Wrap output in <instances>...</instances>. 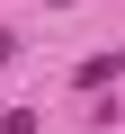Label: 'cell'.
I'll return each mask as SVG.
<instances>
[{
  "label": "cell",
  "instance_id": "cell-2",
  "mask_svg": "<svg viewBox=\"0 0 125 134\" xmlns=\"http://www.w3.org/2000/svg\"><path fill=\"white\" fill-rule=\"evenodd\" d=\"M0 134H36V107H9V116H0Z\"/></svg>",
  "mask_w": 125,
  "mask_h": 134
},
{
  "label": "cell",
  "instance_id": "cell-3",
  "mask_svg": "<svg viewBox=\"0 0 125 134\" xmlns=\"http://www.w3.org/2000/svg\"><path fill=\"white\" fill-rule=\"evenodd\" d=\"M9 54H18V45H9V36H0V63H9Z\"/></svg>",
  "mask_w": 125,
  "mask_h": 134
},
{
  "label": "cell",
  "instance_id": "cell-1",
  "mask_svg": "<svg viewBox=\"0 0 125 134\" xmlns=\"http://www.w3.org/2000/svg\"><path fill=\"white\" fill-rule=\"evenodd\" d=\"M107 81H125V54H89L81 63V90H107Z\"/></svg>",
  "mask_w": 125,
  "mask_h": 134
}]
</instances>
